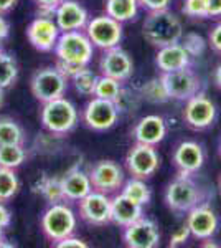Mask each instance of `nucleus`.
Listing matches in <instances>:
<instances>
[{"label": "nucleus", "mask_w": 221, "mask_h": 248, "mask_svg": "<svg viewBox=\"0 0 221 248\" xmlns=\"http://www.w3.org/2000/svg\"><path fill=\"white\" fill-rule=\"evenodd\" d=\"M53 51L58 57L56 68L70 79L81 68L89 65L94 53V45L83 30L61 31Z\"/></svg>", "instance_id": "1"}, {"label": "nucleus", "mask_w": 221, "mask_h": 248, "mask_svg": "<svg viewBox=\"0 0 221 248\" xmlns=\"http://www.w3.org/2000/svg\"><path fill=\"white\" fill-rule=\"evenodd\" d=\"M142 37L155 48L180 43L183 38L182 20L168 9L148 12L142 23Z\"/></svg>", "instance_id": "2"}, {"label": "nucleus", "mask_w": 221, "mask_h": 248, "mask_svg": "<svg viewBox=\"0 0 221 248\" xmlns=\"http://www.w3.org/2000/svg\"><path fill=\"white\" fill-rule=\"evenodd\" d=\"M205 189L195 181L193 174H180L167 186L163 201L175 214H188L200 203L205 202Z\"/></svg>", "instance_id": "3"}, {"label": "nucleus", "mask_w": 221, "mask_h": 248, "mask_svg": "<svg viewBox=\"0 0 221 248\" xmlns=\"http://www.w3.org/2000/svg\"><path fill=\"white\" fill-rule=\"evenodd\" d=\"M40 121L50 134L65 136L76 127L79 121V114L73 103L63 96V98L53 99V101L43 103Z\"/></svg>", "instance_id": "4"}, {"label": "nucleus", "mask_w": 221, "mask_h": 248, "mask_svg": "<svg viewBox=\"0 0 221 248\" xmlns=\"http://www.w3.org/2000/svg\"><path fill=\"white\" fill-rule=\"evenodd\" d=\"M76 225H78L76 214L65 202L51 203L40 218V229L43 235L53 243L59 242L68 235H73Z\"/></svg>", "instance_id": "5"}, {"label": "nucleus", "mask_w": 221, "mask_h": 248, "mask_svg": "<svg viewBox=\"0 0 221 248\" xmlns=\"http://www.w3.org/2000/svg\"><path fill=\"white\" fill-rule=\"evenodd\" d=\"M30 90L35 99L43 105L65 96L68 90V78L56 66L40 68L30 79Z\"/></svg>", "instance_id": "6"}, {"label": "nucleus", "mask_w": 221, "mask_h": 248, "mask_svg": "<svg viewBox=\"0 0 221 248\" xmlns=\"http://www.w3.org/2000/svg\"><path fill=\"white\" fill-rule=\"evenodd\" d=\"M84 33L88 35L92 45L104 51L119 46L120 40H122V23L104 14L91 18L84 27Z\"/></svg>", "instance_id": "7"}, {"label": "nucleus", "mask_w": 221, "mask_h": 248, "mask_svg": "<svg viewBox=\"0 0 221 248\" xmlns=\"http://www.w3.org/2000/svg\"><path fill=\"white\" fill-rule=\"evenodd\" d=\"M218 118L216 105L203 93H196L185 101L183 121L188 127L195 131H205L215 124Z\"/></svg>", "instance_id": "8"}, {"label": "nucleus", "mask_w": 221, "mask_h": 248, "mask_svg": "<svg viewBox=\"0 0 221 248\" xmlns=\"http://www.w3.org/2000/svg\"><path fill=\"white\" fill-rule=\"evenodd\" d=\"M119 119V109L114 101L91 96L83 109V123L96 133L109 131Z\"/></svg>", "instance_id": "9"}, {"label": "nucleus", "mask_w": 221, "mask_h": 248, "mask_svg": "<svg viewBox=\"0 0 221 248\" xmlns=\"http://www.w3.org/2000/svg\"><path fill=\"white\" fill-rule=\"evenodd\" d=\"M160 167V155L157 153L155 146L135 142L134 146L127 151L126 155V169L137 179H148L159 170Z\"/></svg>", "instance_id": "10"}, {"label": "nucleus", "mask_w": 221, "mask_h": 248, "mask_svg": "<svg viewBox=\"0 0 221 248\" xmlns=\"http://www.w3.org/2000/svg\"><path fill=\"white\" fill-rule=\"evenodd\" d=\"M160 77H162V81L165 85L170 99L187 101L202 90V79L190 66L170 71V73H162Z\"/></svg>", "instance_id": "11"}, {"label": "nucleus", "mask_w": 221, "mask_h": 248, "mask_svg": "<svg viewBox=\"0 0 221 248\" xmlns=\"http://www.w3.org/2000/svg\"><path fill=\"white\" fill-rule=\"evenodd\" d=\"M88 175L91 179L92 189L107 195L119 190L124 184L122 167L116 161H109V159H101V161L91 164Z\"/></svg>", "instance_id": "12"}, {"label": "nucleus", "mask_w": 221, "mask_h": 248, "mask_svg": "<svg viewBox=\"0 0 221 248\" xmlns=\"http://www.w3.org/2000/svg\"><path fill=\"white\" fill-rule=\"evenodd\" d=\"M79 217L94 227L111 223V197L99 190L92 189L86 197L78 202Z\"/></svg>", "instance_id": "13"}, {"label": "nucleus", "mask_w": 221, "mask_h": 248, "mask_svg": "<svg viewBox=\"0 0 221 248\" xmlns=\"http://www.w3.org/2000/svg\"><path fill=\"white\" fill-rule=\"evenodd\" d=\"M122 242L129 248H157L160 245L159 225L154 220L140 217L122 229Z\"/></svg>", "instance_id": "14"}, {"label": "nucleus", "mask_w": 221, "mask_h": 248, "mask_svg": "<svg viewBox=\"0 0 221 248\" xmlns=\"http://www.w3.org/2000/svg\"><path fill=\"white\" fill-rule=\"evenodd\" d=\"M59 31L55 18L50 15H40L35 20H31L27 27V38L30 45L38 51H53L58 42Z\"/></svg>", "instance_id": "15"}, {"label": "nucleus", "mask_w": 221, "mask_h": 248, "mask_svg": "<svg viewBox=\"0 0 221 248\" xmlns=\"http://www.w3.org/2000/svg\"><path fill=\"white\" fill-rule=\"evenodd\" d=\"M187 223L190 235L196 240L213 238L220 230V218L216 212L208 203H200L195 209H192L187 214Z\"/></svg>", "instance_id": "16"}, {"label": "nucleus", "mask_w": 221, "mask_h": 248, "mask_svg": "<svg viewBox=\"0 0 221 248\" xmlns=\"http://www.w3.org/2000/svg\"><path fill=\"white\" fill-rule=\"evenodd\" d=\"M99 70H101V75L124 83L134 73V63L126 50H122L120 46H114L104 50L103 57L99 60Z\"/></svg>", "instance_id": "17"}, {"label": "nucleus", "mask_w": 221, "mask_h": 248, "mask_svg": "<svg viewBox=\"0 0 221 248\" xmlns=\"http://www.w3.org/2000/svg\"><path fill=\"white\" fill-rule=\"evenodd\" d=\"M53 18L59 31L84 30L89 22L88 10L76 0H63L53 12Z\"/></svg>", "instance_id": "18"}, {"label": "nucleus", "mask_w": 221, "mask_h": 248, "mask_svg": "<svg viewBox=\"0 0 221 248\" xmlns=\"http://www.w3.org/2000/svg\"><path fill=\"white\" fill-rule=\"evenodd\" d=\"M172 162L180 174H196L205 164L203 146L195 141H182L175 147Z\"/></svg>", "instance_id": "19"}, {"label": "nucleus", "mask_w": 221, "mask_h": 248, "mask_svg": "<svg viewBox=\"0 0 221 248\" xmlns=\"http://www.w3.org/2000/svg\"><path fill=\"white\" fill-rule=\"evenodd\" d=\"M167 136V123L159 114H147L139 119L132 129V138L135 142L157 146L165 139Z\"/></svg>", "instance_id": "20"}, {"label": "nucleus", "mask_w": 221, "mask_h": 248, "mask_svg": "<svg viewBox=\"0 0 221 248\" xmlns=\"http://www.w3.org/2000/svg\"><path fill=\"white\" fill-rule=\"evenodd\" d=\"M144 217V205L132 201L122 192L111 199V222L119 227H127Z\"/></svg>", "instance_id": "21"}, {"label": "nucleus", "mask_w": 221, "mask_h": 248, "mask_svg": "<svg viewBox=\"0 0 221 248\" xmlns=\"http://www.w3.org/2000/svg\"><path fill=\"white\" fill-rule=\"evenodd\" d=\"M155 65L162 73H170L192 65V57L182 43H174L159 48L155 55Z\"/></svg>", "instance_id": "22"}, {"label": "nucleus", "mask_w": 221, "mask_h": 248, "mask_svg": "<svg viewBox=\"0 0 221 248\" xmlns=\"http://www.w3.org/2000/svg\"><path fill=\"white\" fill-rule=\"evenodd\" d=\"M63 184V192H65L66 201L70 202H79L83 197H86L88 194L92 190L91 179L88 175V172L79 169L78 166L71 167L61 177Z\"/></svg>", "instance_id": "23"}, {"label": "nucleus", "mask_w": 221, "mask_h": 248, "mask_svg": "<svg viewBox=\"0 0 221 248\" xmlns=\"http://www.w3.org/2000/svg\"><path fill=\"white\" fill-rule=\"evenodd\" d=\"M35 194H40L45 201L50 203H59L66 202L65 192H63L61 177H48V175H42L37 184L33 186Z\"/></svg>", "instance_id": "24"}, {"label": "nucleus", "mask_w": 221, "mask_h": 248, "mask_svg": "<svg viewBox=\"0 0 221 248\" xmlns=\"http://www.w3.org/2000/svg\"><path fill=\"white\" fill-rule=\"evenodd\" d=\"M139 0H104V10L120 23L131 22L139 14Z\"/></svg>", "instance_id": "25"}, {"label": "nucleus", "mask_w": 221, "mask_h": 248, "mask_svg": "<svg viewBox=\"0 0 221 248\" xmlns=\"http://www.w3.org/2000/svg\"><path fill=\"white\" fill-rule=\"evenodd\" d=\"M28 154L25 144H5L0 146V167L5 169H18L27 161Z\"/></svg>", "instance_id": "26"}, {"label": "nucleus", "mask_w": 221, "mask_h": 248, "mask_svg": "<svg viewBox=\"0 0 221 248\" xmlns=\"http://www.w3.org/2000/svg\"><path fill=\"white\" fill-rule=\"evenodd\" d=\"M25 144V131L14 118L0 116V146Z\"/></svg>", "instance_id": "27"}, {"label": "nucleus", "mask_w": 221, "mask_h": 248, "mask_svg": "<svg viewBox=\"0 0 221 248\" xmlns=\"http://www.w3.org/2000/svg\"><path fill=\"white\" fill-rule=\"evenodd\" d=\"M120 192L124 195H127L132 201H135L140 205H147L152 199V190L150 187L147 186L144 179H137V177H131L129 181H124L122 187H120Z\"/></svg>", "instance_id": "28"}, {"label": "nucleus", "mask_w": 221, "mask_h": 248, "mask_svg": "<svg viewBox=\"0 0 221 248\" xmlns=\"http://www.w3.org/2000/svg\"><path fill=\"white\" fill-rule=\"evenodd\" d=\"M20 190V179L14 169L0 167V202H9Z\"/></svg>", "instance_id": "29"}, {"label": "nucleus", "mask_w": 221, "mask_h": 248, "mask_svg": "<svg viewBox=\"0 0 221 248\" xmlns=\"http://www.w3.org/2000/svg\"><path fill=\"white\" fill-rule=\"evenodd\" d=\"M140 98H144L146 101L152 103V105L167 103L170 98H168V93L165 90V85H163V81H162V77L148 79L146 85L142 86V90H140Z\"/></svg>", "instance_id": "30"}, {"label": "nucleus", "mask_w": 221, "mask_h": 248, "mask_svg": "<svg viewBox=\"0 0 221 248\" xmlns=\"http://www.w3.org/2000/svg\"><path fill=\"white\" fill-rule=\"evenodd\" d=\"M18 78V65L17 60L12 55L0 51V88L7 90L17 81Z\"/></svg>", "instance_id": "31"}, {"label": "nucleus", "mask_w": 221, "mask_h": 248, "mask_svg": "<svg viewBox=\"0 0 221 248\" xmlns=\"http://www.w3.org/2000/svg\"><path fill=\"white\" fill-rule=\"evenodd\" d=\"M70 79H71V83H73L74 90L81 96H94V86H96V81H98V77H96L94 71L89 70L88 66L81 68V70H79L78 73H74Z\"/></svg>", "instance_id": "32"}, {"label": "nucleus", "mask_w": 221, "mask_h": 248, "mask_svg": "<svg viewBox=\"0 0 221 248\" xmlns=\"http://www.w3.org/2000/svg\"><path fill=\"white\" fill-rule=\"evenodd\" d=\"M120 88H122V81L114 79L111 77H106V75H101V77H98V81H96L94 96L96 98H101V99L114 101V99L118 98Z\"/></svg>", "instance_id": "33"}, {"label": "nucleus", "mask_w": 221, "mask_h": 248, "mask_svg": "<svg viewBox=\"0 0 221 248\" xmlns=\"http://www.w3.org/2000/svg\"><path fill=\"white\" fill-rule=\"evenodd\" d=\"M139 101H140V93H134V91L127 90V88H120L118 98L114 99L116 106L120 113H135L139 109Z\"/></svg>", "instance_id": "34"}, {"label": "nucleus", "mask_w": 221, "mask_h": 248, "mask_svg": "<svg viewBox=\"0 0 221 248\" xmlns=\"http://www.w3.org/2000/svg\"><path fill=\"white\" fill-rule=\"evenodd\" d=\"M182 12L192 18H208L206 0H183Z\"/></svg>", "instance_id": "35"}, {"label": "nucleus", "mask_w": 221, "mask_h": 248, "mask_svg": "<svg viewBox=\"0 0 221 248\" xmlns=\"http://www.w3.org/2000/svg\"><path fill=\"white\" fill-rule=\"evenodd\" d=\"M183 42H180L182 45L185 46V50L190 53V57H200V55L205 51V46H206V43H205V40L200 37V35L196 33H188L185 35V37L182 38Z\"/></svg>", "instance_id": "36"}, {"label": "nucleus", "mask_w": 221, "mask_h": 248, "mask_svg": "<svg viewBox=\"0 0 221 248\" xmlns=\"http://www.w3.org/2000/svg\"><path fill=\"white\" fill-rule=\"evenodd\" d=\"M190 230H188L187 223H183L182 227H180L178 230L174 232L170 237V243H168V247L170 248H175V247H180V245H185L187 243V240L190 238Z\"/></svg>", "instance_id": "37"}, {"label": "nucleus", "mask_w": 221, "mask_h": 248, "mask_svg": "<svg viewBox=\"0 0 221 248\" xmlns=\"http://www.w3.org/2000/svg\"><path fill=\"white\" fill-rule=\"evenodd\" d=\"M55 247H58V248H88V243L81 238L74 237V233H73V235H68V237L61 238L59 242H56Z\"/></svg>", "instance_id": "38"}, {"label": "nucleus", "mask_w": 221, "mask_h": 248, "mask_svg": "<svg viewBox=\"0 0 221 248\" xmlns=\"http://www.w3.org/2000/svg\"><path fill=\"white\" fill-rule=\"evenodd\" d=\"M208 43H210V46L216 53L221 55V22H218L211 29L210 35H208Z\"/></svg>", "instance_id": "39"}, {"label": "nucleus", "mask_w": 221, "mask_h": 248, "mask_svg": "<svg viewBox=\"0 0 221 248\" xmlns=\"http://www.w3.org/2000/svg\"><path fill=\"white\" fill-rule=\"evenodd\" d=\"M37 3L38 10H40V15H53V12L63 0H33Z\"/></svg>", "instance_id": "40"}, {"label": "nucleus", "mask_w": 221, "mask_h": 248, "mask_svg": "<svg viewBox=\"0 0 221 248\" xmlns=\"http://www.w3.org/2000/svg\"><path fill=\"white\" fill-rule=\"evenodd\" d=\"M172 0H139V5L147 12H155V10H163L168 9Z\"/></svg>", "instance_id": "41"}, {"label": "nucleus", "mask_w": 221, "mask_h": 248, "mask_svg": "<svg viewBox=\"0 0 221 248\" xmlns=\"http://www.w3.org/2000/svg\"><path fill=\"white\" fill-rule=\"evenodd\" d=\"M12 223V212L7 209L5 203L0 202V229H7Z\"/></svg>", "instance_id": "42"}, {"label": "nucleus", "mask_w": 221, "mask_h": 248, "mask_svg": "<svg viewBox=\"0 0 221 248\" xmlns=\"http://www.w3.org/2000/svg\"><path fill=\"white\" fill-rule=\"evenodd\" d=\"M208 5V18L221 17V0H206Z\"/></svg>", "instance_id": "43"}, {"label": "nucleus", "mask_w": 221, "mask_h": 248, "mask_svg": "<svg viewBox=\"0 0 221 248\" xmlns=\"http://www.w3.org/2000/svg\"><path fill=\"white\" fill-rule=\"evenodd\" d=\"M9 33H10L9 22L2 17V14H0V40H5L7 37H9Z\"/></svg>", "instance_id": "44"}, {"label": "nucleus", "mask_w": 221, "mask_h": 248, "mask_svg": "<svg viewBox=\"0 0 221 248\" xmlns=\"http://www.w3.org/2000/svg\"><path fill=\"white\" fill-rule=\"evenodd\" d=\"M15 3H17V0H0V14L3 15L10 12L15 7Z\"/></svg>", "instance_id": "45"}, {"label": "nucleus", "mask_w": 221, "mask_h": 248, "mask_svg": "<svg viewBox=\"0 0 221 248\" xmlns=\"http://www.w3.org/2000/svg\"><path fill=\"white\" fill-rule=\"evenodd\" d=\"M213 81H215L216 88L221 90V63L215 68V71H213Z\"/></svg>", "instance_id": "46"}, {"label": "nucleus", "mask_w": 221, "mask_h": 248, "mask_svg": "<svg viewBox=\"0 0 221 248\" xmlns=\"http://www.w3.org/2000/svg\"><path fill=\"white\" fill-rule=\"evenodd\" d=\"M3 101H5V90L0 88V108L3 106Z\"/></svg>", "instance_id": "47"}, {"label": "nucleus", "mask_w": 221, "mask_h": 248, "mask_svg": "<svg viewBox=\"0 0 221 248\" xmlns=\"http://www.w3.org/2000/svg\"><path fill=\"white\" fill-rule=\"evenodd\" d=\"M3 242H5V240H3V229H0V247L5 245V243H3Z\"/></svg>", "instance_id": "48"}, {"label": "nucleus", "mask_w": 221, "mask_h": 248, "mask_svg": "<svg viewBox=\"0 0 221 248\" xmlns=\"http://www.w3.org/2000/svg\"><path fill=\"white\" fill-rule=\"evenodd\" d=\"M218 190H220V194H221V174H220V177H218Z\"/></svg>", "instance_id": "49"}, {"label": "nucleus", "mask_w": 221, "mask_h": 248, "mask_svg": "<svg viewBox=\"0 0 221 248\" xmlns=\"http://www.w3.org/2000/svg\"><path fill=\"white\" fill-rule=\"evenodd\" d=\"M0 51H2V40H0Z\"/></svg>", "instance_id": "50"}, {"label": "nucleus", "mask_w": 221, "mask_h": 248, "mask_svg": "<svg viewBox=\"0 0 221 248\" xmlns=\"http://www.w3.org/2000/svg\"><path fill=\"white\" fill-rule=\"evenodd\" d=\"M220 154H221V139H220Z\"/></svg>", "instance_id": "51"}]
</instances>
